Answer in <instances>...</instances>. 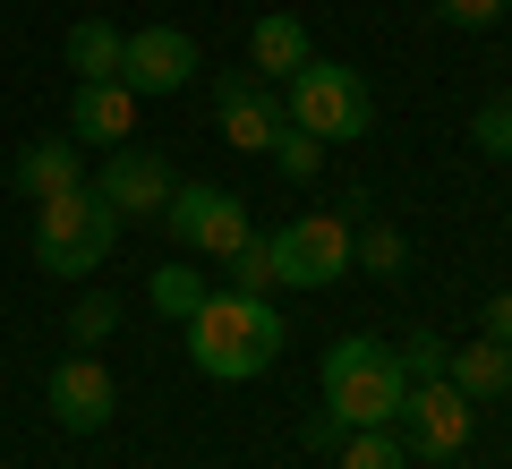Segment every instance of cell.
Segmentation results:
<instances>
[{"label":"cell","instance_id":"obj_3","mask_svg":"<svg viewBox=\"0 0 512 469\" xmlns=\"http://www.w3.org/2000/svg\"><path fill=\"white\" fill-rule=\"evenodd\" d=\"M111 239H120V214L94 197V180L35 205V265L60 273V282H86V273L111 256Z\"/></svg>","mask_w":512,"mask_h":469},{"label":"cell","instance_id":"obj_20","mask_svg":"<svg viewBox=\"0 0 512 469\" xmlns=\"http://www.w3.org/2000/svg\"><path fill=\"white\" fill-rule=\"evenodd\" d=\"M265 154H274V171H282L291 188H308L316 171H325V137H308V128H282V137L265 145Z\"/></svg>","mask_w":512,"mask_h":469},{"label":"cell","instance_id":"obj_5","mask_svg":"<svg viewBox=\"0 0 512 469\" xmlns=\"http://www.w3.org/2000/svg\"><path fill=\"white\" fill-rule=\"evenodd\" d=\"M402 452L410 461H453L461 444H470V427H478V401L461 393L453 376H427V384H410L402 393Z\"/></svg>","mask_w":512,"mask_h":469},{"label":"cell","instance_id":"obj_16","mask_svg":"<svg viewBox=\"0 0 512 469\" xmlns=\"http://www.w3.org/2000/svg\"><path fill=\"white\" fill-rule=\"evenodd\" d=\"M120 26H103V18H77L69 26V69L77 77H120Z\"/></svg>","mask_w":512,"mask_h":469},{"label":"cell","instance_id":"obj_25","mask_svg":"<svg viewBox=\"0 0 512 469\" xmlns=\"http://www.w3.org/2000/svg\"><path fill=\"white\" fill-rule=\"evenodd\" d=\"M444 26H461V35H478V26H495L504 18V0H427Z\"/></svg>","mask_w":512,"mask_h":469},{"label":"cell","instance_id":"obj_2","mask_svg":"<svg viewBox=\"0 0 512 469\" xmlns=\"http://www.w3.org/2000/svg\"><path fill=\"white\" fill-rule=\"evenodd\" d=\"M402 393H410V376H402V359L384 342L350 333V342L325 350V410L342 418V427H393V418H402Z\"/></svg>","mask_w":512,"mask_h":469},{"label":"cell","instance_id":"obj_7","mask_svg":"<svg viewBox=\"0 0 512 469\" xmlns=\"http://www.w3.org/2000/svg\"><path fill=\"white\" fill-rule=\"evenodd\" d=\"M163 231L180 239L188 256H231L239 239H248V197H231V188H171Z\"/></svg>","mask_w":512,"mask_h":469},{"label":"cell","instance_id":"obj_13","mask_svg":"<svg viewBox=\"0 0 512 469\" xmlns=\"http://www.w3.org/2000/svg\"><path fill=\"white\" fill-rule=\"evenodd\" d=\"M9 188H18L26 205L43 197H69V188H86V154H77V137H35L18 154V171H9Z\"/></svg>","mask_w":512,"mask_h":469},{"label":"cell","instance_id":"obj_6","mask_svg":"<svg viewBox=\"0 0 512 469\" xmlns=\"http://www.w3.org/2000/svg\"><path fill=\"white\" fill-rule=\"evenodd\" d=\"M274 256H282V282L291 290H333L350 273V222L342 214H299L274 231Z\"/></svg>","mask_w":512,"mask_h":469},{"label":"cell","instance_id":"obj_8","mask_svg":"<svg viewBox=\"0 0 512 469\" xmlns=\"http://www.w3.org/2000/svg\"><path fill=\"white\" fill-rule=\"evenodd\" d=\"M214 128H222V145H239V154H265V145L291 128V111H282V94L256 69H231L214 86Z\"/></svg>","mask_w":512,"mask_h":469},{"label":"cell","instance_id":"obj_1","mask_svg":"<svg viewBox=\"0 0 512 469\" xmlns=\"http://www.w3.org/2000/svg\"><path fill=\"white\" fill-rule=\"evenodd\" d=\"M282 307L274 299H248V290H205V307L188 316V367L214 384H248L282 359Z\"/></svg>","mask_w":512,"mask_h":469},{"label":"cell","instance_id":"obj_24","mask_svg":"<svg viewBox=\"0 0 512 469\" xmlns=\"http://www.w3.org/2000/svg\"><path fill=\"white\" fill-rule=\"evenodd\" d=\"M111 325H120V307H111V299H103V290H86V299H77V307H69V333H77V342H103V333H111Z\"/></svg>","mask_w":512,"mask_h":469},{"label":"cell","instance_id":"obj_21","mask_svg":"<svg viewBox=\"0 0 512 469\" xmlns=\"http://www.w3.org/2000/svg\"><path fill=\"white\" fill-rule=\"evenodd\" d=\"M154 307L188 325V316L205 307V273H197V265H154Z\"/></svg>","mask_w":512,"mask_h":469},{"label":"cell","instance_id":"obj_15","mask_svg":"<svg viewBox=\"0 0 512 469\" xmlns=\"http://www.w3.org/2000/svg\"><path fill=\"white\" fill-rule=\"evenodd\" d=\"M444 376H453L470 401H504L512 393V342H487V333H478V342H453Z\"/></svg>","mask_w":512,"mask_h":469},{"label":"cell","instance_id":"obj_12","mask_svg":"<svg viewBox=\"0 0 512 469\" xmlns=\"http://www.w3.org/2000/svg\"><path fill=\"white\" fill-rule=\"evenodd\" d=\"M69 137H86V145H128V137H137V94H128L120 77H77V94H69Z\"/></svg>","mask_w":512,"mask_h":469},{"label":"cell","instance_id":"obj_18","mask_svg":"<svg viewBox=\"0 0 512 469\" xmlns=\"http://www.w3.org/2000/svg\"><path fill=\"white\" fill-rule=\"evenodd\" d=\"M333 452H342V469H410V452H402L393 427H350Z\"/></svg>","mask_w":512,"mask_h":469},{"label":"cell","instance_id":"obj_9","mask_svg":"<svg viewBox=\"0 0 512 469\" xmlns=\"http://www.w3.org/2000/svg\"><path fill=\"white\" fill-rule=\"evenodd\" d=\"M188 77H197V35H180V26H137V35L120 43V86L146 103V94H180Z\"/></svg>","mask_w":512,"mask_h":469},{"label":"cell","instance_id":"obj_19","mask_svg":"<svg viewBox=\"0 0 512 469\" xmlns=\"http://www.w3.org/2000/svg\"><path fill=\"white\" fill-rule=\"evenodd\" d=\"M350 265H367V273H402V265H410V239L393 231V222H359V231H350Z\"/></svg>","mask_w":512,"mask_h":469},{"label":"cell","instance_id":"obj_10","mask_svg":"<svg viewBox=\"0 0 512 469\" xmlns=\"http://www.w3.org/2000/svg\"><path fill=\"white\" fill-rule=\"evenodd\" d=\"M171 188L180 180L163 171V154H137V145H111V163L94 171V197H103L120 222H154L171 205Z\"/></svg>","mask_w":512,"mask_h":469},{"label":"cell","instance_id":"obj_17","mask_svg":"<svg viewBox=\"0 0 512 469\" xmlns=\"http://www.w3.org/2000/svg\"><path fill=\"white\" fill-rule=\"evenodd\" d=\"M222 265H231V290H248V299H274L282 290V256H274V239H256V231L239 239Z\"/></svg>","mask_w":512,"mask_h":469},{"label":"cell","instance_id":"obj_27","mask_svg":"<svg viewBox=\"0 0 512 469\" xmlns=\"http://www.w3.org/2000/svg\"><path fill=\"white\" fill-rule=\"evenodd\" d=\"M342 435H350V427H342V418H333V410H316V418H308V444H316V452H333V444H342Z\"/></svg>","mask_w":512,"mask_h":469},{"label":"cell","instance_id":"obj_28","mask_svg":"<svg viewBox=\"0 0 512 469\" xmlns=\"http://www.w3.org/2000/svg\"><path fill=\"white\" fill-rule=\"evenodd\" d=\"M504 18H512V0H504Z\"/></svg>","mask_w":512,"mask_h":469},{"label":"cell","instance_id":"obj_14","mask_svg":"<svg viewBox=\"0 0 512 469\" xmlns=\"http://www.w3.org/2000/svg\"><path fill=\"white\" fill-rule=\"evenodd\" d=\"M308 60H316V52H308V26H299L291 9H274V18H256V26H248V69L265 77V86H291Z\"/></svg>","mask_w":512,"mask_h":469},{"label":"cell","instance_id":"obj_11","mask_svg":"<svg viewBox=\"0 0 512 469\" xmlns=\"http://www.w3.org/2000/svg\"><path fill=\"white\" fill-rule=\"evenodd\" d=\"M43 401H52V418H60L69 435H94V427H111V401H120V393H111L103 359H94V350H77V359L52 367V393H43Z\"/></svg>","mask_w":512,"mask_h":469},{"label":"cell","instance_id":"obj_22","mask_svg":"<svg viewBox=\"0 0 512 469\" xmlns=\"http://www.w3.org/2000/svg\"><path fill=\"white\" fill-rule=\"evenodd\" d=\"M393 359H402V376H410V384H427V376H444V359H453V342L419 325V333H410L402 350H393Z\"/></svg>","mask_w":512,"mask_h":469},{"label":"cell","instance_id":"obj_4","mask_svg":"<svg viewBox=\"0 0 512 469\" xmlns=\"http://www.w3.org/2000/svg\"><path fill=\"white\" fill-rule=\"evenodd\" d=\"M291 128H308V137L342 145V137H367L376 128V94L359 86V69H342V60H308V69L291 77Z\"/></svg>","mask_w":512,"mask_h":469},{"label":"cell","instance_id":"obj_26","mask_svg":"<svg viewBox=\"0 0 512 469\" xmlns=\"http://www.w3.org/2000/svg\"><path fill=\"white\" fill-rule=\"evenodd\" d=\"M478 325H487V342H512V290H487V307H478Z\"/></svg>","mask_w":512,"mask_h":469},{"label":"cell","instance_id":"obj_23","mask_svg":"<svg viewBox=\"0 0 512 469\" xmlns=\"http://www.w3.org/2000/svg\"><path fill=\"white\" fill-rule=\"evenodd\" d=\"M470 137H478V154H504V163H512V94H495V103H478Z\"/></svg>","mask_w":512,"mask_h":469}]
</instances>
